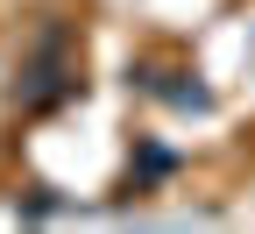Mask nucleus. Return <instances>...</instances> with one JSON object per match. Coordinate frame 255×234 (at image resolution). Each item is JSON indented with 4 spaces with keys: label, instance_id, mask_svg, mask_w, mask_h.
Listing matches in <instances>:
<instances>
[{
    "label": "nucleus",
    "instance_id": "7ed1b4c3",
    "mask_svg": "<svg viewBox=\"0 0 255 234\" xmlns=\"http://www.w3.org/2000/svg\"><path fill=\"white\" fill-rule=\"evenodd\" d=\"M177 171V149H163V142H142V171H135V192L149 185V178H170Z\"/></svg>",
    "mask_w": 255,
    "mask_h": 234
},
{
    "label": "nucleus",
    "instance_id": "f257e3e1",
    "mask_svg": "<svg viewBox=\"0 0 255 234\" xmlns=\"http://www.w3.org/2000/svg\"><path fill=\"white\" fill-rule=\"evenodd\" d=\"M71 92H78L71 28H64V21H50L43 36H36V50L21 57V85H14V107H21V114H50V107H64Z\"/></svg>",
    "mask_w": 255,
    "mask_h": 234
},
{
    "label": "nucleus",
    "instance_id": "f03ea898",
    "mask_svg": "<svg viewBox=\"0 0 255 234\" xmlns=\"http://www.w3.org/2000/svg\"><path fill=\"white\" fill-rule=\"evenodd\" d=\"M128 85H135V92H149V99H163V107H177V114H213V92H206L199 78H184V71L135 64V71H128Z\"/></svg>",
    "mask_w": 255,
    "mask_h": 234
}]
</instances>
